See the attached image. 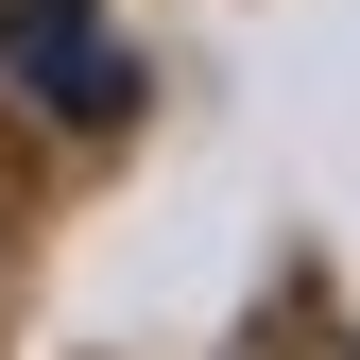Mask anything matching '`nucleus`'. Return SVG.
I'll use <instances>...</instances> for the list:
<instances>
[{
  "mask_svg": "<svg viewBox=\"0 0 360 360\" xmlns=\"http://www.w3.org/2000/svg\"><path fill=\"white\" fill-rule=\"evenodd\" d=\"M18 52H34V86H52L69 120H120V103H138V86H120V52H103V34H86V0H52V18L18 34Z\"/></svg>",
  "mask_w": 360,
  "mask_h": 360,
  "instance_id": "obj_1",
  "label": "nucleus"
},
{
  "mask_svg": "<svg viewBox=\"0 0 360 360\" xmlns=\"http://www.w3.org/2000/svg\"><path fill=\"white\" fill-rule=\"evenodd\" d=\"M34 18H52V0H0V52H18V34H34Z\"/></svg>",
  "mask_w": 360,
  "mask_h": 360,
  "instance_id": "obj_2",
  "label": "nucleus"
}]
</instances>
